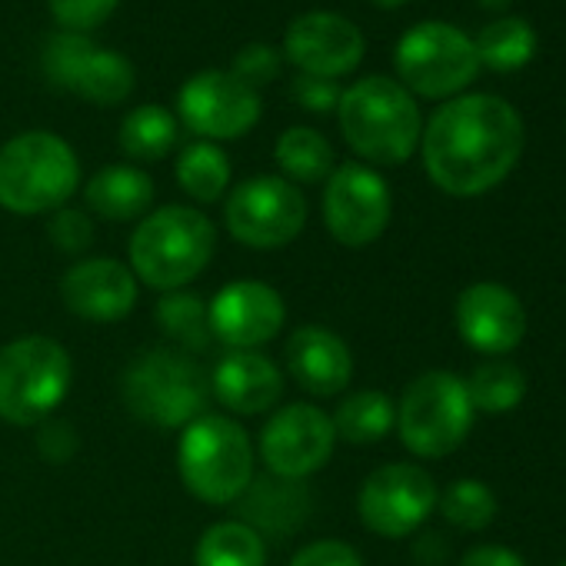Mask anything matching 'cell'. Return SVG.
<instances>
[{
    "mask_svg": "<svg viewBox=\"0 0 566 566\" xmlns=\"http://www.w3.org/2000/svg\"><path fill=\"white\" fill-rule=\"evenodd\" d=\"M460 566H526V563H523L520 553H513V549H506V546L486 543V546H473V549L460 559Z\"/></svg>",
    "mask_w": 566,
    "mask_h": 566,
    "instance_id": "obj_39",
    "label": "cell"
},
{
    "mask_svg": "<svg viewBox=\"0 0 566 566\" xmlns=\"http://www.w3.org/2000/svg\"><path fill=\"white\" fill-rule=\"evenodd\" d=\"M390 213V187L377 170L364 164L334 167L324 190V223L337 243L350 250L370 247L387 230Z\"/></svg>",
    "mask_w": 566,
    "mask_h": 566,
    "instance_id": "obj_11",
    "label": "cell"
},
{
    "mask_svg": "<svg viewBox=\"0 0 566 566\" xmlns=\"http://www.w3.org/2000/svg\"><path fill=\"white\" fill-rule=\"evenodd\" d=\"M340 84L337 81H324V77H311V74H297V81L291 84V97L294 104H301L311 114H331L340 104Z\"/></svg>",
    "mask_w": 566,
    "mask_h": 566,
    "instance_id": "obj_36",
    "label": "cell"
},
{
    "mask_svg": "<svg viewBox=\"0 0 566 566\" xmlns=\"http://www.w3.org/2000/svg\"><path fill=\"white\" fill-rule=\"evenodd\" d=\"M177 147V117L157 104L130 111L120 124V150L130 160H164Z\"/></svg>",
    "mask_w": 566,
    "mask_h": 566,
    "instance_id": "obj_27",
    "label": "cell"
},
{
    "mask_svg": "<svg viewBox=\"0 0 566 566\" xmlns=\"http://www.w3.org/2000/svg\"><path fill=\"white\" fill-rule=\"evenodd\" d=\"M180 120L203 140H237L250 134L263 114L260 94L230 71H200L177 94Z\"/></svg>",
    "mask_w": 566,
    "mask_h": 566,
    "instance_id": "obj_12",
    "label": "cell"
},
{
    "mask_svg": "<svg viewBox=\"0 0 566 566\" xmlns=\"http://www.w3.org/2000/svg\"><path fill=\"white\" fill-rule=\"evenodd\" d=\"M337 120L350 150L380 167L410 160L423 137L413 94L390 77H364L347 87L337 104Z\"/></svg>",
    "mask_w": 566,
    "mask_h": 566,
    "instance_id": "obj_2",
    "label": "cell"
},
{
    "mask_svg": "<svg viewBox=\"0 0 566 566\" xmlns=\"http://www.w3.org/2000/svg\"><path fill=\"white\" fill-rule=\"evenodd\" d=\"M157 324L180 347V354H203L213 340L207 304L197 294H184V291L164 294L157 301Z\"/></svg>",
    "mask_w": 566,
    "mask_h": 566,
    "instance_id": "obj_29",
    "label": "cell"
},
{
    "mask_svg": "<svg viewBox=\"0 0 566 566\" xmlns=\"http://www.w3.org/2000/svg\"><path fill=\"white\" fill-rule=\"evenodd\" d=\"M210 380L190 354L147 350L124 374V403L134 417L160 430H184L203 417Z\"/></svg>",
    "mask_w": 566,
    "mask_h": 566,
    "instance_id": "obj_6",
    "label": "cell"
},
{
    "mask_svg": "<svg viewBox=\"0 0 566 566\" xmlns=\"http://www.w3.org/2000/svg\"><path fill=\"white\" fill-rule=\"evenodd\" d=\"M48 233H51L54 247L64 250V253H84L94 243V223H91V217L84 210H71V207L54 210V217L48 223Z\"/></svg>",
    "mask_w": 566,
    "mask_h": 566,
    "instance_id": "obj_35",
    "label": "cell"
},
{
    "mask_svg": "<svg viewBox=\"0 0 566 566\" xmlns=\"http://www.w3.org/2000/svg\"><path fill=\"white\" fill-rule=\"evenodd\" d=\"M291 566H364L360 553L350 546V543H340V539H317L311 546H304Z\"/></svg>",
    "mask_w": 566,
    "mask_h": 566,
    "instance_id": "obj_37",
    "label": "cell"
},
{
    "mask_svg": "<svg viewBox=\"0 0 566 566\" xmlns=\"http://www.w3.org/2000/svg\"><path fill=\"white\" fill-rule=\"evenodd\" d=\"M337 443L334 420L314 403L280 407L260 430V457L280 480H307L327 467Z\"/></svg>",
    "mask_w": 566,
    "mask_h": 566,
    "instance_id": "obj_14",
    "label": "cell"
},
{
    "mask_svg": "<svg viewBox=\"0 0 566 566\" xmlns=\"http://www.w3.org/2000/svg\"><path fill=\"white\" fill-rule=\"evenodd\" d=\"M61 297L71 314L91 324H117L137 304V276L120 260L94 256L74 263L61 280Z\"/></svg>",
    "mask_w": 566,
    "mask_h": 566,
    "instance_id": "obj_18",
    "label": "cell"
},
{
    "mask_svg": "<svg viewBox=\"0 0 566 566\" xmlns=\"http://www.w3.org/2000/svg\"><path fill=\"white\" fill-rule=\"evenodd\" d=\"M473 413L467 380L450 370H430L403 390L397 407V433L413 457L440 460L467 440Z\"/></svg>",
    "mask_w": 566,
    "mask_h": 566,
    "instance_id": "obj_8",
    "label": "cell"
},
{
    "mask_svg": "<svg viewBox=\"0 0 566 566\" xmlns=\"http://www.w3.org/2000/svg\"><path fill=\"white\" fill-rule=\"evenodd\" d=\"M74 364L51 337H21L0 347V420L14 427L44 423L67 397Z\"/></svg>",
    "mask_w": 566,
    "mask_h": 566,
    "instance_id": "obj_7",
    "label": "cell"
},
{
    "mask_svg": "<svg viewBox=\"0 0 566 566\" xmlns=\"http://www.w3.org/2000/svg\"><path fill=\"white\" fill-rule=\"evenodd\" d=\"M467 394L473 410L483 413H506L513 410L523 394H526V377L516 364L506 360H493L473 370V377L467 380Z\"/></svg>",
    "mask_w": 566,
    "mask_h": 566,
    "instance_id": "obj_30",
    "label": "cell"
},
{
    "mask_svg": "<svg viewBox=\"0 0 566 566\" xmlns=\"http://www.w3.org/2000/svg\"><path fill=\"white\" fill-rule=\"evenodd\" d=\"M217 250L213 223L193 207H160L130 237V273L154 291H180L197 280Z\"/></svg>",
    "mask_w": 566,
    "mask_h": 566,
    "instance_id": "obj_3",
    "label": "cell"
},
{
    "mask_svg": "<svg viewBox=\"0 0 566 566\" xmlns=\"http://www.w3.org/2000/svg\"><path fill=\"white\" fill-rule=\"evenodd\" d=\"M331 420L337 437H344L347 443H377L397 427V407L380 390H360L347 397Z\"/></svg>",
    "mask_w": 566,
    "mask_h": 566,
    "instance_id": "obj_28",
    "label": "cell"
},
{
    "mask_svg": "<svg viewBox=\"0 0 566 566\" xmlns=\"http://www.w3.org/2000/svg\"><path fill=\"white\" fill-rule=\"evenodd\" d=\"M473 48H476L480 67H490L496 74H513L533 61L536 34L523 18H496L476 34Z\"/></svg>",
    "mask_w": 566,
    "mask_h": 566,
    "instance_id": "obj_24",
    "label": "cell"
},
{
    "mask_svg": "<svg viewBox=\"0 0 566 566\" xmlns=\"http://www.w3.org/2000/svg\"><path fill=\"white\" fill-rule=\"evenodd\" d=\"M370 4H377V8H384V11H394V8L410 4V0H370Z\"/></svg>",
    "mask_w": 566,
    "mask_h": 566,
    "instance_id": "obj_41",
    "label": "cell"
},
{
    "mask_svg": "<svg viewBox=\"0 0 566 566\" xmlns=\"http://www.w3.org/2000/svg\"><path fill=\"white\" fill-rule=\"evenodd\" d=\"M367 41L354 21L334 11H311L291 21L283 34V61H291L301 74L337 81L360 67Z\"/></svg>",
    "mask_w": 566,
    "mask_h": 566,
    "instance_id": "obj_15",
    "label": "cell"
},
{
    "mask_svg": "<svg viewBox=\"0 0 566 566\" xmlns=\"http://www.w3.org/2000/svg\"><path fill=\"white\" fill-rule=\"evenodd\" d=\"M273 157L291 184H321L334 174V147L314 127H287L273 147Z\"/></svg>",
    "mask_w": 566,
    "mask_h": 566,
    "instance_id": "obj_23",
    "label": "cell"
},
{
    "mask_svg": "<svg viewBox=\"0 0 566 566\" xmlns=\"http://www.w3.org/2000/svg\"><path fill=\"white\" fill-rule=\"evenodd\" d=\"M423 167L450 197H480L503 184L523 154L520 114L493 94L447 101L427 124Z\"/></svg>",
    "mask_w": 566,
    "mask_h": 566,
    "instance_id": "obj_1",
    "label": "cell"
},
{
    "mask_svg": "<svg viewBox=\"0 0 566 566\" xmlns=\"http://www.w3.org/2000/svg\"><path fill=\"white\" fill-rule=\"evenodd\" d=\"M437 483L413 463H387L374 470L360 490L357 510L367 530L387 539L410 536L437 510Z\"/></svg>",
    "mask_w": 566,
    "mask_h": 566,
    "instance_id": "obj_13",
    "label": "cell"
},
{
    "mask_svg": "<svg viewBox=\"0 0 566 566\" xmlns=\"http://www.w3.org/2000/svg\"><path fill=\"white\" fill-rule=\"evenodd\" d=\"M457 331L473 350L500 357L526 337V311L500 283H473L457 301Z\"/></svg>",
    "mask_w": 566,
    "mask_h": 566,
    "instance_id": "obj_17",
    "label": "cell"
},
{
    "mask_svg": "<svg viewBox=\"0 0 566 566\" xmlns=\"http://www.w3.org/2000/svg\"><path fill=\"white\" fill-rule=\"evenodd\" d=\"M184 486L213 506L237 503L253 483V447L247 430L230 417H197L184 427L177 447Z\"/></svg>",
    "mask_w": 566,
    "mask_h": 566,
    "instance_id": "obj_5",
    "label": "cell"
},
{
    "mask_svg": "<svg viewBox=\"0 0 566 566\" xmlns=\"http://www.w3.org/2000/svg\"><path fill=\"white\" fill-rule=\"evenodd\" d=\"M510 4H513V0H480V8H486V11H493V14L506 11Z\"/></svg>",
    "mask_w": 566,
    "mask_h": 566,
    "instance_id": "obj_40",
    "label": "cell"
},
{
    "mask_svg": "<svg viewBox=\"0 0 566 566\" xmlns=\"http://www.w3.org/2000/svg\"><path fill=\"white\" fill-rule=\"evenodd\" d=\"M177 184L190 200L217 203L223 197V190L230 187V160H227V154L210 140L187 144L180 150V157H177Z\"/></svg>",
    "mask_w": 566,
    "mask_h": 566,
    "instance_id": "obj_26",
    "label": "cell"
},
{
    "mask_svg": "<svg viewBox=\"0 0 566 566\" xmlns=\"http://www.w3.org/2000/svg\"><path fill=\"white\" fill-rule=\"evenodd\" d=\"M117 4H120V0H48L54 21L71 34L97 31L117 11Z\"/></svg>",
    "mask_w": 566,
    "mask_h": 566,
    "instance_id": "obj_33",
    "label": "cell"
},
{
    "mask_svg": "<svg viewBox=\"0 0 566 566\" xmlns=\"http://www.w3.org/2000/svg\"><path fill=\"white\" fill-rule=\"evenodd\" d=\"M197 566H266V543L253 526L223 520L203 530L197 543Z\"/></svg>",
    "mask_w": 566,
    "mask_h": 566,
    "instance_id": "obj_25",
    "label": "cell"
},
{
    "mask_svg": "<svg viewBox=\"0 0 566 566\" xmlns=\"http://www.w3.org/2000/svg\"><path fill=\"white\" fill-rule=\"evenodd\" d=\"M87 207L114 223H127L137 217H147L150 203H154V180L130 164H114L97 170L87 187H84Z\"/></svg>",
    "mask_w": 566,
    "mask_h": 566,
    "instance_id": "obj_21",
    "label": "cell"
},
{
    "mask_svg": "<svg viewBox=\"0 0 566 566\" xmlns=\"http://www.w3.org/2000/svg\"><path fill=\"white\" fill-rule=\"evenodd\" d=\"M556 566H566V559H563V563H556Z\"/></svg>",
    "mask_w": 566,
    "mask_h": 566,
    "instance_id": "obj_42",
    "label": "cell"
},
{
    "mask_svg": "<svg viewBox=\"0 0 566 566\" xmlns=\"http://www.w3.org/2000/svg\"><path fill=\"white\" fill-rule=\"evenodd\" d=\"M287 370L314 397H337L354 377L350 347L327 327H297L287 340Z\"/></svg>",
    "mask_w": 566,
    "mask_h": 566,
    "instance_id": "obj_19",
    "label": "cell"
},
{
    "mask_svg": "<svg viewBox=\"0 0 566 566\" xmlns=\"http://www.w3.org/2000/svg\"><path fill=\"white\" fill-rule=\"evenodd\" d=\"M38 447L48 460L54 463H64L74 457L77 450V437H74V427L64 423V420H44L41 423V437H38Z\"/></svg>",
    "mask_w": 566,
    "mask_h": 566,
    "instance_id": "obj_38",
    "label": "cell"
},
{
    "mask_svg": "<svg viewBox=\"0 0 566 566\" xmlns=\"http://www.w3.org/2000/svg\"><path fill=\"white\" fill-rule=\"evenodd\" d=\"M210 390L230 413L253 417L276 407L283 377L276 364L256 350H227L210 374Z\"/></svg>",
    "mask_w": 566,
    "mask_h": 566,
    "instance_id": "obj_20",
    "label": "cell"
},
{
    "mask_svg": "<svg viewBox=\"0 0 566 566\" xmlns=\"http://www.w3.org/2000/svg\"><path fill=\"white\" fill-rule=\"evenodd\" d=\"M394 67L410 94L430 101L460 94L480 74L473 41L460 28L440 21L410 28L394 51Z\"/></svg>",
    "mask_w": 566,
    "mask_h": 566,
    "instance_id": "obj_9",
    "label": "cell"
},
{
    "mask_svg": "<svg viewBox=\"0 0 566 566\" xmlns=\"http://www.w3.org/2000/svg\"><path fill=\"white\" fill-rule=\"evenodd\" d=\"M443 516L460 530H486L496 516V496L480 480H457L437 500Z\"/></svg>",
    "mask_w": 566,
    "mask_h": 566,
    "instance_id": "obj_31",
    "label": "cell"
},
{
    "mask_svg": "<svg viewBox=\"0 0 566 566\" xmlns=\"http://www.w3.org/2000/svg\"><path fill=\"white\" fill-rule=\"evenodd\" d=\"M134 84H137V71L124 54L94 48L84 57V64L71 84V94H77L97 107H117L134 94Z\"/></svg>",
    "mask_w": 566,
    "mask_h": 566,
    "instance_id": "obj_22",
    "label": "cell"
},
{
    "mask_svg": "<svg viewBox=\"0 0 566 566\" xmlns=\"http://www.w3.org/2000/svg\"><path fill=\"white\" fill-rule=\"evenodd\" d=\"M81 187L74 147L51 130H28L0 147V207L34 217L61 210Z\"/></svg>",
    "mask_w": 566,
    "mask_h": 566,
    "instance_id": "obj_4",
    "label": "cell"
},
{
    "mask_svg": "<svg viewBox=\"0 0 566 566\" xmlns=\"http://www.w3.org/2000/svg\"><path fill=\"white\" fill-rule=\"evenodd\" d=\"M227 230L250 250H280L301 237L307 223V200L287 177H250L233 187L223 207Z\"/></svg>",
    "mask_w": 566,
    "mask_h": 566,
    "instance_id": "obj_10",
    "label": "cell"
},
{
    "mask_svg": "<svg viewBox=\"0 0 566 566\" xmlns=\"http://www.w3.org/2000/svg\"><path fill=\"white\" fill-rule=\"evenodd\" d=\"M91 51H94V41H91L87 34H71V31H64V34L48 38L44 57H41L44 77H48L54 87L71 91V84H74V77H77V71H81V64H84V57H87Z\"/></svg>",
    "mask_w": 566,
    "mask_h": 566,
    "instance_id": "obj_32",
    "label": "cell"
},
{
    "mask_svg": "<svg viewBox=\"0 0 566 566\" xmlns=\"http://www.w3.org/2000/svg\"><path fill=\"white\" fill-rule=\"evenodd\" d=\"M207 317L213 340H220L227 350H256L280 334L287 307L266 283L237 280L207 304Z\"/></svg>",
    "mask_w": 566,
    "mask_h": 566,
    "instance_id": "obj_16",
    "label": "cell"
},
{
    "mask_svg": "<svg viewBox=\"0 0 566 566\" xmlns=\"http://www.w3.org/2000/svg\"><path fill=\"white\" fill-rule=\"evenodd\" d=\"M280 71H283V54L276 48H270V44H250V48H243L233 57V67H230V74L237 81H243L247 87H253V91L263 87V84H270V81H276Z\"/></svg>",
    "mask_w": 566,
    "mask_h": 566,
    "instance_id": "obj_34",
    "label": "cell"
}]
</instances>
